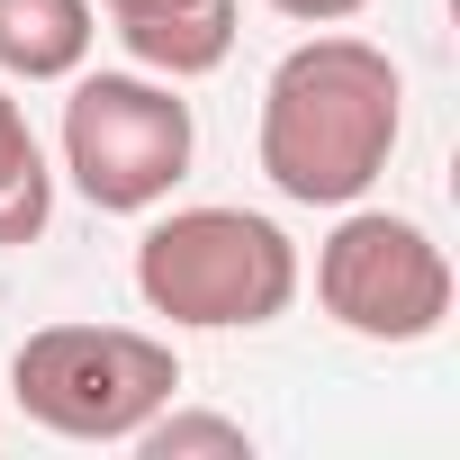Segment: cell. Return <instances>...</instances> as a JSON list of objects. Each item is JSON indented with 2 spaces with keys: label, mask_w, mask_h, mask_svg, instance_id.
I'll return each instance as SVG.
<instances>
[{
  "label": "cell",
  "mask_w": 460,
  "mask_h": 460,
  "mask_svg": "<svg viewBox=\"0 0 460 460\" xmlns=\"http://www.w3.org/2000/svg\"><path fill=\"white\" fill-rule=\"evenodd\" d=\"M397 136H406V82H397L388 46H370L352 28L298 37L271 64V82H262L253 154H262V181L289 208L370 199L388 154H397Z\"/></svg>",
  "instance_id": "cell-1"
},
{
  "label": "cell",
  "mask_w": 460,
  "mask_h": 460,
  "mask_svg": "<svg viewBox=\"0 0 460 460\" xmlns=\"http://www.w3.org/2000/svg\"><path fill=\"white\" fill-rule=\"evenodd\" d=\"M298 280H307V262L289 244V226L262 208H226V199L163 208L136 244V298L181 334L280 325L298 307Z\"/></svg>",
  "instance_id": "cell-2"
},
{
  "label": "cell",
  "mask_w": 460,
  "mask_h": 460,
  "mask_svg": "<svg viewBox=\"0 0 460 460\" xmlns=\"http://www.w3.org/2000/svg\"><path fill=\"white\" fill-rule=\"evenodd\" d=\"M181 397V352L145 325H37L10 352V406L55 442H136Z\"/></svg>",
  "instance_id": "cell-3"
},
{
  "label": "cell",
  "mask_w": 460,
  "mask_h": 460,
  "mask_svg": "<svg viewBox=\"0 0 460 460\" xmlns=\"http://www.w3.org/2000/svg\"><path fill=\"white\" fill-rule=\"evenodd\" d=\"M64 181L100 208V217H154L181 181H190V154H199V118L181 100V82H154V73H73V100H64Z\"/></svg>",
  "instance_id": "cell-4"
},
{
  "label": "cell",
  "mask_w": 460,
  "mask_h": 460,
  "mask_svg": "<svg viewBox=\"0 0 460 460\" xmlns=\"http://www.w3.org/2000/svg\"><path fill=\"white\" fill-rule=\"evenodd\" d=\"M316 307L361 343H424L451 316V253L433 244V226L352 199L316 244Z\"/></svg>",
  "instance_id": "cell-5"
},
{
  "label": "cell",
  "mask_w": 460,
  "mask_h": 460,
  "mask_svg": "<svg viewBox=\"0 0 460 460\" xmlns=\"http://www.w3.org/2000/svg\"><path fill=\"white\" fill-rule=\"evenodd\" d=\"M235 28H244V0H145V10L109 19L127 64L154 73V82H208L235 55Z\"/></svg>",
  "instance_id": "cell-6"
},
{
  "label": "cell",
  "mask_w": 460,
  "mask_h": 460,
  "mask_svg": "<svg viewBox=\"0 0 460 460\" xmlns=\"http://www.w3.org/2000/svg\"><path fill=\"white\" fill-rule=\"evenodd\" d=\"M100 46L91 0H0V82H73Z\"/></svg>",
  "instance_id": "cell-7"
},
{
  "label": "cell",
  "mask_w": 460,
  "mask_h": 460,
  "mask_svg": "<svg viewBox=\"0 0 460 460\" xmlns=\"http://www.w3.org/2000/svg\"><path fill=\"white\" fill-rule=\"evenodd\" d=\"M55 217V163L28 127V109L10 100V82H0V244H37Z\"/></svg>",
  "instance_id": "cell-8"
},
{
  "label": "cell",
  "mask_w": 460,
  "mask_h": 460,
  "mask_svg": "<svg viewBox=\"0 0 460 460\" xmlns=\"http://www.w3.org/2000/svg\"><path fill=\"white\" fill-rule=\"evenodd\" d=\"M136 451L145 460H244L253 451V433L235 424V415H208V406H154L145 424H136Z\"/></svg>",
  "instance_id": "cell-9"
},
{
  "label": "cell",
  "mask_w": 460,
  "mask_h": 460,
  "mask_svg": "<svg viewBox=\"0 0 460 460\" xmlns=\"http://www.w3.org/2000/svg\"><path fill=\"white\" fill-rule=\"evenodd\" d=\"M280 19H298V28H343V19H361L370 0H271Z\"/></svg>",
  "instance_id": "cell-10"
}]
</instances>
